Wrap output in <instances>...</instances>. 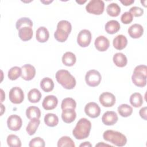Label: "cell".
<instances>
[{"instance_id": "cell-1", "label": "cell", "mask_w": 147, "mask_h": 147, "mask_svg": "<svg viewBox=\"0 0 147 147\" xmlns=\"http://www.w3.org/2000/svg\"><path fill=\"white\" fill-rule=\"evenodd\" d=\"M91 128V122L85 118L80 119L72 130V134L77 140H83L89 136Z\"/></svg>"}, {"instance_id": "cell-2", "label": "cell", "mask_w": 147, "mask_h": 147, "mask_svg": "<svg viewBox=\"0 0 147 147\" xmlns=\"http://www.w3.org/2000/svg\"><path fill=\"white\" fill-rule=\"evenodd\" d=\"M57 82L67 90L73 89L76 86V80L70 72L65 69H60L56 73Z\"/></svg>"}, {"instance_id": "cell-3", "label": "cell", "mask_w": 147, "mask_h": 147, "mask_svg": "<svg viewBox=\"0 0 147 147\" xmlns=\"http://www.w3.org/2000/svg\"><path fill=\"white\" fill-rule=\"evenodd\" d=\"M71 30V23L66 20H61L57 25V29L54 33V37L57 41L63 42L67 40Z\"/></svg>"}, {"instance_id": "cell-4", "label": "cell", "mask_w": 147, "mask_h": 147, "mask_svg": "<svg viewBox=\"0 0 147 147\" xmlns=\"http://www.w3.org/2000/svg\"><path fill=\"white\" fill-rule=\"evenodd\" d=\"M103 139L117 146H123L127 142L126 136L121 133L113 130H106L103 134Z\"/></svg>"}, {"instance_id": "cell-5", "label": "cell", "mask_w": 147, "mask_h": 147, "mask_svg": "<svg viewBox=\"0 0 147 147\" xmlns=\"http://www.w3.org/2000/svg\"><path fill=\"white\" fill-rule=\"evenodd\" d=\"M147 67L145 65H139L135 67L131 80L133 83L137 87H144L146 84Z\"/></svg>"}, {"instance_id": "cell-6", "label": "cell", "mask_w": 147, "mask_h": 147, "mask_svg": "<svg viewBox=\"0 0 147 147\" xmlns=\"http://www.w3.org/2000/svg\"><path fill=\"white\" fill-rule=\"evenodd\" d=\"M86 11L91 14L100 15L105 9V3L102 0H91L86 6Z\"/></svg>"}, {"instance_id": "cell-7", "label": "cell", "mask_w": 147, "mask_h": 147, "mask_svg": "<svg viewBox=\"0 0 147 147\" xmlns=\"http://www.w3.org/2000/svg\"><path fill=\"white\" fill-rule=\"evenodd\" d=\"M102 80L100 74L95 69L88 71L85 76V80L87 84L90 87L98 86Z\"/></svg>"}, {"instance_id": "cell-8", "label": "cell", "mask_w": 147, "mask_h": 147, "mask_svg": "<svg viewBox=\"0 0 147 147\" xmlns=\"http://www.w3.org/2000/svg\"><path fill=\"white\" fill-rule=\"evenodd\" d=\"M10 101L14 104L21 103L24 99V94L22 90L18 87H14L10 89L9 94Z\"/></svg>"}, {"instance_id": "cell-9", "label": "cell", "mask_w": 147, "mask_h": 147, "mask_svg": "<svg viewBox=\"0 0 147 147\" xmlns=\"http://www.w3.org/2000/svg\"><path fill=\"white\" fill-rule=\"evenodd\" d=\"M91 33L87 29H83L80 31L77 37V42L81 47H88L91 41Z\"/></svg>"}, {"instance_id": "cell-10", "label": "cell", "mask_w": 147, "mask_h": 147, "mask_svg": "<svg viewBox=\"0 0 147 147\" xmlns=\"http://www.w3.org/2000/svg\"><path fill=\"white\" fill-rule=\"evenodd\" d=\"M22 124L21 118L16 114L9 116L7 120V125L9 129L12 131L19 130Z\"/></svg>"}, {"instance_id": "cell-11", "label": "cell", "mask_w": 147, "mask_h": 147, "mask_svg": "<svg viewBox=\"0 0 147 147\" xmlns=\"http://www.w3.org/2000/svg\"><path fill=\"white\" fill-rule=\"evenodd\" d=\"M84 112L90 118H95L99 116L100 114V108L95 102H91L85 106Z\"/></svg>"}, {"instance_id": "cell-12", "label": "cell", "mask_w": 147, "mask_h": 147, "mask_svg": "<svg viewBox=\"0 0 147 147\" xmlns=\"http://www.w3.org/2000/svg\"><path fill=\"white\" fill-rule=\"evenodd\" d=\"M100 104L106 107L113 106L115 103V97L114 94L109 92H105L101 94L99 98Z\"/></svg>"}, {"instance_id": "cell-13", "label": "cell", "mask_w": 147, "mask_h": 147, "mask_svg": "<svg viewBox=\"0 0 147 147\" xmlns=\"http://www.w3.org/2000/svg\"><path fill=\"white\" fill-rule=\"evenodd\" d=\"M21 78L25 80L29 81L34 78L36 75V69L31 64H25L21 67Z\"/></svg>"}, {"instance_id": "cell-14", "label": "cell", "mask_w": 147, "mask_h": 147, "mask_svg": "<svg viewBox=\"0 0 147 147\" xmlns=\"http://www.w3.org/2000/svg\"><path fill=\"white\" fill-rule=\"evenodd\" d=\"M118 118L117 113L113 111H107L105 112L102 117V121L107 126L114 125L118 121Z\"/></svg>"}, {"instance_id": "cell-15", "label": "cell", "mask_w": 147, "mask_h": 147, "mask_svg": "<svg viewBox=\"0 0 147 147\" xmlns=\"http://www.w3.org/2000/svg\"><path fill=\"white\" fill-rule=\"evenodd\" d=\"M94 45L96 49L100 52L106 51L110 46L109 40L104 36H99L95 40Z\"/></svg>"}, {"instance_id": "cell-16", "label": "cell", "mask_w": 147, "mask_h": 147, "mask_svg": "<svg viewBox=\"0 0 147 147\" xmlns=\"http://www.w3.org/2000/svg\"><path fill=\"white\" fill-rule=\"evenodd\" d=\"M57 103L58 100L56 96L53 95H49L44 98L42 106L45 110H51L56 107Z\"/></svg>"}, {"instance_id": "cell-17", "label": "cell", "mask_w": 147, "mask_h": 147, "mask_svg": "<svg viewBox=\"0 0 147 147\" xmlns=\"http://www.w3.org/2000/svg\"><path fill=\"white\" fill-rule=\"evenodd\" d=\"M144 33V29L141 25L134 24L131 25L128 29V33L133 38H138L142 36Z\"/></svg>"}, {"instance_id": "cell-18", "label": "cell", "mask_w": 147, "mask_h": 147, "mask_svg": "<svg viewBox=\"0 0 147 147\" xmlns=\"http://www.w3.org/2000/svg\"><path fill=\"white\" fill-rule=\"evenodd\" d=\"M76 117V114L74 109H66L63 110L61 113V118L63 121L67 123H70L75 121Z\"/></svg>"}, {"instance_id": "cell-19", "label": "cell", "mask_w": 147, "mask_h": 147, "mask_svg": "<svg viewBox=\"0 0 147 147\" xmlns=\"http://www.w3.org/2000/svg\"><path fill=\"white\" fill-rule=\"evenodd\" d=\"M49 37V33L48 29L44 26L38 28L36 33V40L39 42H45L48 41Z\"/></svg>"}, {"instance_id": "cell-20", "label": "cell", "mask_w": 147, "mask_h": 147, "mask_svg": "<svg viewBox=\"0 0 147 147\" xmlns=\"http://www.w3.org/2000/svg\"><path fill=\"white\" fill-rule=\"evenodd\" d=\"M113 44L116 49L122 50L126 47L127 44V40L125 36L119 34L113 39Z\"/></svg>"}, {"instance_id": "cell-21", "label": "cell", "mask_w": 147, "mask_h": 147, "mask_svg": "<svg viewBox=\"0 0 147 147\" xmlns=\"http://www.w3.org/2000/svg\"><path fill=\"white\" fill-rule=\"evenodd\" d=\"M32 28L29 26H25L18 30V36L23 41L30 40L33 37Z\"/></svg>"}, {"instance_id": "cell-22", "label": "cell", "mask_w": 147, "mask_h": 147, "mask_svg": "<svg viewBox=\"0 0 147 147\" xmlns=\"http://www.w3.org/2000/svg\"><path fill=\"white\" fill-rule=\"evenodd\" d=\"M105 29L107 33L113 34L119 30L120 24L116 20H110L105 24Z\"/></svg>"}, {"instance_id": "cell-23", "label": "cell", "mask_w": 147, "mask_h": 147, "mask_svg": "<svg viewBox=\"0 0 147 147\" xmlns=\"http://www.w3.org/2000/svg\"><path fill=\"white\" fill-rule=\"evenodd\" d=\"M113 62L115 65L118 67H124L127 63L126 56L122 53H116L113 56Z\"/></svg>"}, {"instance_id": "cell-24", "label": "cell", "mask_w": 147, "mask_h": 147, "mask_svg": "<svg viewBox=\"0 0 147 147\" xmlns=\"http://www.w3.org/2000/svg\"><path fill=\"white\" fill-rule=\"evenodd\" d=\"M76 61V56L71 52H65L62 57L63 63L68 67L73 66Z\"/></svg>"}, {"instance_id": "cell-25", "label": "cell", "mask_w": 147, "mask_h": 147, "mask_svg": "<svg viewBox=\"0 0 147 147\" xmlns=\"http://www.w3.org/2000/svg\"><path fill=\"white\" fill-rule=\"evenodd\" d=\"M40 123V121L37 118H33L30 119L29 122L26 128V131L29 136H32L36 133L39 125Z\"/></svg>"}, {"instance_id": "cell-26", "label": "cell", "mask_w": 147, "mask_h": 147, "mask_svg": "<svg viewBox=\"0 0 147 147\" xmlns=\"http://www.w3.org/2000/svg\"><path fill=\"white\" fill-rule=\"evenodd\" d=\"M26 115L30 120L33 118L39 119L41 117V111L38 107L30 106L26 110Z\"/></svg>"}, {"instance_id": "cell-27", "label": "cell", "mask_w": 147, "mask_h": 147, "mask_svg": "<svg viewBox=\"0 0 147 147\" xmlns=\"http://www.w3.org/2000/svg\"><path fill=\"white\" fill-rule=\"evenodd\" d=\"M44 122L48 126L55 127L59 123L58 117L53 113H48L44 117Z\"/></svg>"}, {"instance_id": "cell-28", "label": "cell", "mask_w": 147, "mask_h": 147, "mask_svg": "<svg viewBox=\"0 0 147 147\" xmlns=\"http://www.w3.org/2000/svg\"><path fill=\"white\" fill-rule=\"evenodd\" d=\"M40 87L44 91L49 92L53 90L54 88V83L52 79L48 77L44 78L40 82Z\"/></svg>"}, {"instance_id": "cell-29", "label": "cell", "mask_w": 147, "mask_h": 147, "mask_svg": "<svg viewBox=\"0 0 147 147\" xmlns=\"http://www.w3.org/2000/svg\"><path fill=\"white\" fill-rule=\"evenodd\" d=\"M130 103L134 107H139L143 104V98L142 95L139 92L132 94L130 97Z\"/></svg>"}, {"instance_id": "cell-30", "label": "cell", "mask_w": 147, "mask_h": 147, "mask_svg": "<svg viewBox=\"0 0 147 147\" xmlns=\"http://www.w3.org/2000/svg\"><path fill=\"white\" fill-rule=\"evenodd\" d=\"M41 93L37 88L30 90L28 94V100L31 103H37L41 98Z\"/></svg>"}, {"instance_id": "cell-31", "label": "cell", "mask_w": 147, "mask_h": 147, "mask_svg": "<svg viewBox=\"0 0 147 147\" xmlns=\"http://www.w3.org/2000/svg\"><path fill=\"white\" fill-rule=\"evenodd\" d=\"M106 11L111 17H117L121 13V7L116 3H111L107 6Z\"/></svg>"}, {"instance_id": "cell-32", "label": "cell", "mask_w": 147, "mask_h": 147, "mask_svg": "<svg viewBox=\"0 0 147 147\" xmlns=\"http://www.w3.org/2000/svg\"><path fill=\"white\" fill-rule=\"evenodd\" d=\"M118 112L123 117H127L133 113V108L127 104H121L118 107Z\"/></svg>"}, {"instance_id": "cell-33", "label": "cell", "mask_w": 147, "mask_h": 147, "mask_svg": "<svg viewBox=\"0 0 147 147\" xmlns=\"http://www.w3.org/2000/svg\"><path fill=\"white\" fill-rule=\"evenodd\" d=\"M22 69L21 68L14 66L11 67L8 71L7 76L11 80H15L17 79L20 76H21Z\"/></svg>"}, {"instance_id": "cell-34", "label": "cell", "mask_w": 147, "mask_h": 147, "mask_svg": "<svg viewBox=\"0 0 147 147\" xmlns=\"http://www.w3.org/2000/svg\"><path fill=\"white\" fill-rule=\"evenodd\" d=\"M7 144L10 147H21V142L19 137L14 134H10L7 137Z\"/></svg>"}, {"instance_id": "cell-35", "label": "cell", "mask_w": 147, "mask_h": 147, "mask_svg": "<svg viewBox=\"0 0 147 147\" xmlns=\"http://www.w3.org/2000/svg\"><path fill=\"white\" fill-rule=\"evenodd\" d=\"M58 147L63 146H69V147H75V145L74 141L68 136H63L58 140L57 142Z\"/></svg>"}, {"instance_id": "cell-36", "label": "cell", "mask_w": 147, "mask_h": 147, "mask_svg": "<svg viewBox=\"0 0 147 147\" xmlns=\"http://www.w3.org/2000/svg\"><path fill=\"white\" fill-rule=\"evenodd\" d=\"M16 26L17 30H19L20 28L25 26H29L32 28L33 22L29 18L22 17L17 21L16 24Z\"/></svg>"}, {"instance_id": "cell-37", "label": "cell", "mask_w": 147, "mask_h": 147, "mask_svg": "<svg viewBox=\"0 0 147 147\" xmlns=\"http://www.w3.org/2000/svg\"><path fill=\"white\" fill-rule=\"evenodd\" d=\"M76 107V103L75 100L72 98H64L61 102V108L63 110L66 109H75Z\"/></svg>"}, {"instance_id": "cell-38", "label": "cell", "mask_w": 147, "mask_h": 147, "mask_svg": "<svg viewBox=\"0 0 147 147\" xmlns=\"http://www.w3.org/2000/svg\"><path fill=\"white\" fill-rule=\"evenodd\" d=\"M45 145V144L44 140L39 137L33 138L30 140L29 144V146L30 147H44Z\"/></svg>"}, {"instance_id": "cell-39", "label": "cell", "mask_w": 147, "mask_h": 147, "mask_svg": "<svg viewBox=\"0 0 147 147\" xmlns=\"http://www.w3.org/2000/svg\"><path fill=\"white\" fill-rule=\"evenodd\" d=\"M133 16L129 11H126L122 14L121 17V21L124 24H129L132 22Z\"/></svg>"}, {"instance_id": "cell-40", "label": "cell", "mask_w": 147, "mask_h": 147, "mask_svg": "<svg viewBox=\"0 0 147 147\" xmlns=\"http://www.w3.org/2000/svg\"><path fill=\"white\" fill-rule=\"evenodd\" d=\"M129 12L132 14L133 16L138 17L141 16L144 13V10L140 7L133 6L129 10Z\"/></svg>"}, {"instance_id": "cell-41", "label": "cell", "mask_w": 147, "mask_h": 147, "mask_svg": "<svg viewBox=\"0 0 147 147\" xmlns=\"http://www.w3.org/2000/svg\"><path fill=\"white\" fill-rule=\"evenodd\" d=\"M139 114L142 118H143L144 120H146V107L145 106L141 108L140 110Z\"/></svg>"}, {"instance_id": "cell-42", "label": "cell", "mask_w": 147, "mask_h": 147, "mask_svg": "<svg viewBox=\"0 0 147 147\" xmlns=\"http://www.w3.org/2000/svg\"><path fill=\"white\" fill-rule=\"evenodd\" d=\"M120 2L125 6H129L133 3L134 2V0H124V1H121Z\"/></svg>"}, {"instance_id": "cell-43", "label": "cell", "mask_w": 147, "mask_h": 147, "mask_svg": "<svg viewBox=\"0 0 147 147\" xmlns=\"http://www.w3.org/2000/svg\"><path fill=\"white\" fill-rule=\"evenodd\" d=\"M79 146H80V147H82V146H85V147L90 146V147H91V146H92V145L90 143V142L86 141V142H84L81 144L79 145Z\"/></svg>"}, {"instance_id": "cell-44", "label": "cell", "mask_w": 147, "mask_h": 147, "mask_svg": "<svg viewBox=\"0 0 147 147\" xmlns=\"http://www.w3.org/2000/svg\"><path fill=\"white\" fill-rule=\"evenodd\" d=\"M1 102H2L3 101V100L5 99V93H4V92H3L2 89H1Z\"/></svg>"}, {"instance_id": "cell-45", "label": "cell", "mask_w": 147, "mask_h": 147, "mask_svg": "<svg viewBox=\"0 0 147 147\" xmlns=\"http://www.w3.org/2000/svg\"><path fill=\"white\" fill-rule=\"evenodd\" d=\"M110 146V147H113V146H111V145H108V144H103L102 142L100 143H99V144H96V145H95V146Z\"/></svg>"}, {"instance_id": "cell-46", "label": "cell", "mask_w": 147, "mask_h": 147, "mask_svg": "<svg viewBox=\"0 0 147 147\" xmlns=\"http://www.w3.org/2000/svg\"><path fill=\"white\" fill-rule=\"evenodd\" d=\"M1 115H2L3 112L5 111V107L3 106V105L2 103L1 104Z\"/></svg>"}, {"instance_id": "cell-47", "label": "cell", "mask_w": 147, "mask_h": 147, "mask_svg": "<svg viewBox=\"0 0 147 147\" xmlns=\"http://www.w3.org/2000/svg\"><path fill=\"white\" fill-rule=\"evenodd\" d=\"M52 2V1H41V2L44 3V4H46V5H48L49 4V3H51Z\"/></svg>"}, {"instance_id": "cell-48", "label": "cell", "mask_w": 147, "mask_h": 147, "mask_svg": "<svg viewBox=\"0 0 147 147\" xmlns=\"http://www.w3.org/2000/svg\"><path fill=\"white\" fill-rule=\"evenodd\" d=\"M76 2L78 3H79V4H80V5H82V4H83L84 3H85L86 2V1H76Z\"/></svg>"}]
</instances>
